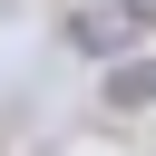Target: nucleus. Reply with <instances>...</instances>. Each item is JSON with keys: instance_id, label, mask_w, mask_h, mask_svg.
I'll use <instances>...</instances> for the list:
<instances>
[{"instance_id": "1", "label": "nucleus", "mask_w": 156, "mask_h": 156, "mask_svg": "<svg viewBox=\"0 0 156 156\" xmlns=\"http://www.w3.org/2000/svg\"><path fill=\"white\" fill-rule=\"evenodd\" d=\"M136 29H156L146 0H127V10H88V20H78V49H127Z\"/></svg>"}, {"instance_id": "2", "label": "nucleus", "mask_w": 156, "mask_h": 156, "mask_svg": "<svg viewBox=\"0 0 156 156\" xmlns=\"http://www.w3.org/2000/svg\"><path fill=\"white\" fill-rule=\"evenodd\" d=\"M107 107H156V58H136V68H107Z\"/></svg>"}]
</instances>
